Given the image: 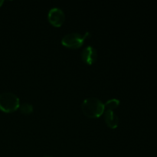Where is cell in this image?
<instances>
[{
    "instance_id": "52a82bcc",
    "label": "cell",
    "mask_w": 157,
    "mask_h": 157,
    "mask_svg": "<svg viewBox=\"0 0 157 157\" xmlns=\"http://www.w3.org/2000/svg\"><path fill=\"white\" fill-rule=\"evenodd\" d=\"M119 105H120L119 100L113 98V99H110L109 100V101H107V102L104 104V107H105V110H114V109H116Z\"/></svg>"
},
{
    "instance_id": "7a4b0ae2",
    "label": "cell",
    "mask_w": 157,
    "mask_h": 157,
    "mask_svg": "<svg viewBox=\"0 0 157 157\" xmlns=\"http://www.w3.org/2000/svg\"><path fill=\"white\" fill-rule=\"evenodd\" d=\"M20 106L19 98L12 92H4L0 94V110L5 113H13Z\"/></svg>"
},
{
    "instance_id": "9c48e42d",
    "label": "cell",
    "mask_w": 157,
    "mask_h": 157,
    "mask_svg": "<svg viewBox=\"0 0 157 157\" xmlns=\"http://www.w3.org/2000/svg\"><path fill=\"white\" fill-rule=\"evenodd\" d=\"M3 2H3V1H2V0H0V7H1V6H2Z\"/></svg>"
},
{
    "instance_id": "277c9868",
    "label": "cell",
    "mask_w": 157,
    "mask_h": 157,
    "mask_svg": "<svg viewBox=\"0 0 157 157\" xmlns=\"http://www.w3.org/2000/svg\"><path fill=\"white\" fill-rule=\"evenodd\" d=\"M48 20L52 25L61 27L65 21V14L59 8H52L48 14Z\"/></svg>"
},
{
    "instance_id": "ba28073f",
    "label": "cell",
    "mask_w": 157,
    "mask_h": 157,
    "mask_svg": "<svg viewBox=\"0 0 157 157\" xmlns=\"http://www.w3.org/2000/svg\"><path fill=\"white\" fill-rule=\"evenodd\" d=\"M21 113L25 115H29L33 112V106L28 103H23L22 104H20L19 108Z\"/></svg>"
},
{
    "instance_id": "5b68a950",
    "label": "cell",
    "mask_w": 157,
    "mask_h": 157,
    "mask_svg": "<svg viewBox=\"0 0 157 157\" xmlns=\"http://www.w3.org/2000/svg\"><path fill=\"white\" fill-rule=\"evenodd\" d=\"M81 58L83 61L87 64L91 65L96 61L98 58V53L96 50L92 46H87L81 53Z\"/></svg>"
},
{
    "instance_id": "8992f818",
    "label": "cell",
    "mask_w": 157,
    "mask_h": 157,
    "mask_svg": "<svg viewBox=\"0 0 157 157\" xmlns=\"http://www.w3.org/2000/svg\"><path fill=\"white\" fill-rule=\"evenodd\" d=\"M106 124L111 129H116L119 124V117L113 110H106L104 113Z\"/></svg>"
},
{
    "instance_id": "30bf717a",
    "label": "cell",
    "mask_w": 157,
    "mask_h": 157,
    "mask_svg": "<svg viewBox=\"0 0 157 157\" xmlns=\"http://www.w3.org/2000/svg\"><path fill=\"white\" fill-rule=\"evenodd\" d=\"M44 157H51V156H44Z\"/></svg>"
},
{
    "instance_id": "3957f363",
    "label": "cell",
    "mask_w": 157,
    "mask_h": 157,
    "mask_svg": "<svg viewBox=\"0 0 157 157\" xmlns=\"http://www.w3.org/2000/svg\"><path fill=\"white\" fill-rule=\"evenodd\" d=\"M85 39L84 35L77 32H72V33L67 34L63 37L61 39V44L66 48L75 49L81 47Z\"/></svg>"
},
{
    "instance_id": "6da1fadb",
    "label": "cell",
    "mask_w": 157,
    "mask_h": 157,
    "mask_svg": "<svg viewBox=\"0 0 157 157\" xmlns=\"http://www.w3.org/2000/svg\"><path fill=\"white\" fill-rule=\"evenodd\" d=\"M81 109L86 117L89 118H99L105 111L104 104L97 98H89L84 100Z\"/></svg>"
}]
</instances>
